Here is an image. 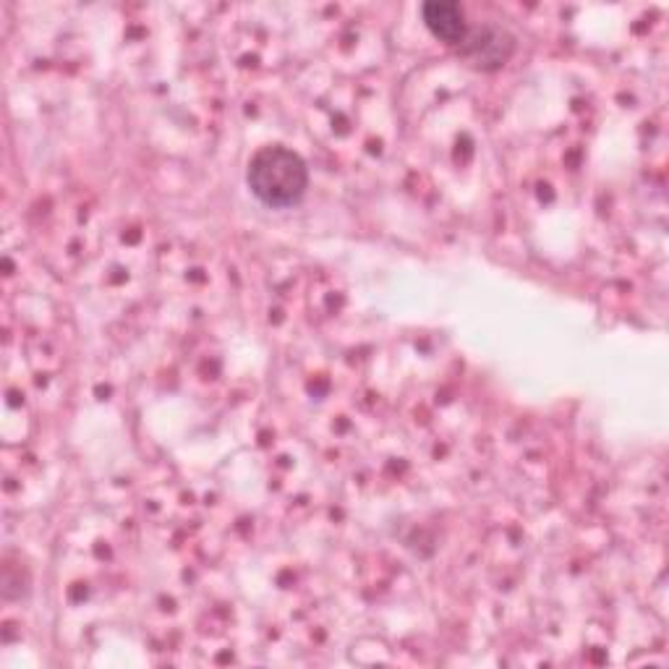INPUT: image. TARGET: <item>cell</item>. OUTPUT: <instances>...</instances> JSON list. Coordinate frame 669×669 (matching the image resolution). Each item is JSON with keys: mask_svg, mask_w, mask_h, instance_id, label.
<instances>
[{"mask_svg": "<svg viewBox=\"0 0 669 669\" xmlns=\"http://www.w3.org/2000/svg\"><path fill=\"white\" fill-rule=\"evenodd\" d=\"M249 189L259 202L272 210H286L301 202L309 186V170L293 150L286 147H264L249 162Z\"/></svg>", "mask_w": 669, "mask_h": 669, "instance_id": "obj_1", "label": "cell"}, {"mask_svg": "<svg viewBox=\"0 0 669 669\" xmlns=\"http://www.w3.org/2000/svg\"><path fill=\"white\" fill-rule=\"evenodd\" d=\"M463 53L481 69H497L512 53V40L502 29H476L466 34Z\"/></svg>", "mask_w": 669, "mask_h": 669, "instance_id": "obj_2", "label": "cell"}, {"mask_svg": "<svg viewBox=\"0 0 669 669\" xmlns=\"http://www.w3.org/2000/svg\"><path fill=\"white\" fill-rule=\"evenodd\" d=\"M423 24L429 27V32L435 37L450 44H463L468 34L463 9L458 3H442V0L427 3L423 6Z\"/></svg>", "mask_w": 669, "mask_h": 669, "instance_id": "obj_3", "label": "cell"}]
</instances>
